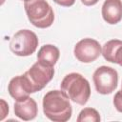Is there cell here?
Wrapping results in <instances>:
<instances>
[{"mask_svg": "<svg viewBox=\"0 0 122 122\" xmlns=\"http://www.w3.org/2000/svg\"><path fill=\"white\" fill-rule=\"evenodd\" d=\"M44 114L53 122H66L72 114L70 97L64 91L53 90L43 97Z\"/></svg>", "mask_w": 122, "mask_h": 122, "instance_id": "obj_1", "label": "cell"}, {"mask_svg": "<svg viewBox=\"0 0 122 122\" xmlns=\"http://www.w3.org/2000/svg\"><path fill=\"white\" fill-rule=\"evenodd\" d=\"M60 88L64 91L70 99L79 105H85L91 96V87L89 81L80 73L71 72L67 74Z\"/></svg>", "mask_w": 122, "mask_h": 122, "instance_id": "obj_2", "label": "cell"}, {"mask_svg": "<svg viewBox=\"0 0 122 122\" xmlns=\"http://www.w3.org/2000/svg\"><path fill=\"white\" fill-rule=\"evenodd\" d=\"M24 9L29 21L34 27L46 29L52 25L54 12L46 0H25Z\"/></svg>", "mask_w": 122, "mask_h": 122, "instance_id": "obj_3", "label": "cell"}, {"mask_svg": "<svg viewBox=\"0 0 122 122\" xmlns=\"http://www.w3.org/2000/svg\"><path fill=\"white\" fill-rule=\"evenodd\" d=\"M53 74V66L38 60L22 76L30 93H34L44 89L52 79Z\"/></svg>", "mask_w": 122, "mask_h": 122, "instance_id": "obj_4", "label": "cell"}, {"mask_svg": "<svg viewBox=\"0 0 122 122\" xmlns=\"http://www.w3.org/2000/svg\"><path fill=\"white\" fill-rule=\"evenodd\" d=\"M37 35L30 30L17 31L10 41V50L18 56L31 55L38 47Z\"/></svg>", "mask_w": 122, "mask_h": 122, "instance_id": "obj_5", "label": "cell"}, {"mask_svg": "<svg viewBox=\"0 0 122 122\" xmlns=\"http://www.w3.org/2000/svg\"><path fill=\"white\" fill-rule=\"evenodd\" d=\"M92 80L98 93L110 94L117 88L118 73L111 67L101 66L94 71Z\"/></svg>", "mask_w": 122, "mask_h": 122, "instance_id": "obj_6", "label": "cell"}, {"mask_svg": "<svg viewBox=\"0 0 122 122\" xmlns=\"http://www.w3.org/2000/svg\"><path fill=\"white\" fill-rule=\"evenodd\" d=\"M76 59L82 63H92L102 53L101 46L98 41L92 38H84L76 43L73 49Z\"/></svg>", "mask_w": 122, "mask_h": 122, "instance_id": "obj_7", "label": "cell"}, {"mask_svg": "<svg viewBox=\"0 0 122 122\" xmlns=\"http://www.w3.org/2000/svg\"><path fill=\"white\" fill-rule=\"evenodd\" d=\"M14 113L15 115L25 121L32 120L38 113V107L35 100L31 97H28L21 101L14 103Z\"/></svg>", "mask_w": 122, "mask_h": 122, "instance_id": "obj_8", "label": "cell"}, {"mask_svg": "<svg viewBox=\"0 0 122 122\" xmlns=\"http://www.w3.org/2000/svg\"><path fill=\"white\" fill-rule=\"evenodd\" d=\"M101 12L103 19L108 24H117L122 19V1L105 0L102 6Z\"/></svg>", "mask_w": 122, "mask_h": 122, "instance_id": "obj_9", "label": "cell"}, {"mask_svg": "<svg viewBox=\"0 0 122 122\" xmlns=\"http://www.w3.org/2000/svg\"><path fill=\"white\" fill-rule=\"evenodd\" d=\"M8 92L10 95L16 101L24 100L30 97L29 95L30 94L22 75H17L10 81L8 85Z\"/></svg>", "mask_w": 122, "mask_h": 122, "instance_id": "obj_10", "label": "cell"}, {"mask_svg": "<svg viewBox=\"0 0 122 122\" xmlns=\"http://www.w3.org/2000/svg\"><path fill=\"white\" fill-rule=\"evenodd\" d=\"M59 55H60V51L57 47L51 44H47L42 46L38 51L37 59L49 65L54 66L59 59Z\"/></svg>", "mask_w": 122, "mask_h": 122, "instance_id": "obj_11", "label": "cell"}, {"mask_svg": "<svg viewBox=\"0 0 122 122\" xmlns=\"http://www.w3.org/2000/svg\"><path fill=\"white\" fill-rule=\"evenodd\" d=\"M122 45V41L118 39H112L106 42L102 48V55L105 60L114 63V56L117 49Z\"/></svg>", "mask_w": 122, "mask_h": 122, "instance_id": "obj_12", "label": "cell"}, {"mask_svg": "<svg viewBox=\"0 0 122 122\" xmlns=\"http://www.w3.org/2000/svg\"><path fill=\"white\" fill-rule=\"evenodd\" d=\"M99 122L100 114L93 108H85L83 109L77 117V122Z\"/></svg>", "mask_w": 122, "mask_h": 122, "instance_id": "obj_13", "label": "cell"}, {"mask_svg": "<svg viewBox=\"0 0 122 122\" xmlns=\"http://www.w3.org/2000/svg\"><path fill=\"white\" fill-rule=\"evenodd\" d=\"M113 105L115 107V109L119 112H122V89L120 91H118L113 97Z\"/></svg>", "mask_w": 122, "mask_h": 122, "instance_id": "obj_14", "label": "cell"}, {"mask_svg": "<svg viewBox=\"0 0 122 122\" xmlns=\"http://www.w3.org/2000/svg\"><path fill=\"white\" fill-rule=\"evenodd\" d=\"M114 63L120 65L122 67V45L117 49L114 56Z\"/></svg>", "mask_w": 122, "mask_h": 122, "instance_id": "obj_15", "label": "cell"}, {"mask_svg": "<svg viewBox=\"0 0 122 122\" xmlns=\"http://www.w3.org/2000/svg\"><path fill=\"white\" fill-rule=\"evenodd\" d=\"M53 1L62 7H71L75 2V0H53Z\"/></svg>", "mask_w": 122, "mask_h": 122, "instance_id": "obj_16", "label": "cell"}, {"mask_svg": "<svg viewBox=\"0 0 122 122\" xmlns=\"http://www.w3.org/2000/svg\"><path fill=\"white\" fill-rule=\"evenodd\" d=\"M1 104H2V115H1V120H3L5 118V116L8 114L9 112V106L7 105V103L5 102V100H1Z\"/></svg>", "mask_w": 122, "mask_h": 122, "instance_id": "obj_17", "label": "cell"}, {"mask_svg": "<svg viewBox=\"0 0 122 122\" xmlns=\"http://www.w3.org/2000/svg\"><path fill=\"white\" fill-rule=\"evenodd\" d=\"M99 0H81V2L85 5V6H93L95 5Z\"/></svg>", "mask_w": 122, "mask_h": 122, "instance_id": "obj_18", "label": "cell"}, {"mask_svg": "<svg viewBox=\"0 0 122 122\" xmlns=\"http://www.w3.org/2000/svg\"><path fill=\"white\" fill-rule=\"evenodd\" d=\"M22 1H25V0H22Z\"/></svg>", "mask_w": 122, "mask_h": 122, "instance_id": "obj_19", "label": "cell"}, {"mask_svg": "<svg viewBox=\"0 0 122 122\" xmlns=\"http://www.w3.org/2000/svg\"><path fill=\"white\" fill-rule=\"evenodd\" d=\"M121 89H122V87H121Z\"/></svg>", "mask_w": 122, "mask_h": 122, "instance_id": "obj_20", "label": "cell"}]
</instances>
